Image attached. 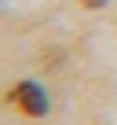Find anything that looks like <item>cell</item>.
I'll return each mask as SVG.
<instances>
[{"mask_svg": "<svg viewBox=\"0 0 117 125\" xmlns=\"http://www.w3.org/2000/svg\"><path fill=\"white\" fill-rule=\"evenodd\" d=\"M11 99H15L26 114H33V118L48 114V96H44V88H40L37 81H22V85L11 92Z\"/></svg>", "mask_w": 117, "mask_h": 125, "instance_id": "obj_1", "label": "cell"}, {"mask_svg": "<svg viewBox=\"0 0 117 125\" xmlns=\"http://www.w3.org/2000/svg\"><path fill=\"white\" fill-rule=\"evenodd\" d=\"M84 8H106V0H84Z\"/></svg>", "mask_w": 117, "mask_h": 125, "instance_id": "obj_2", "label": "cell"}]
</instances>
